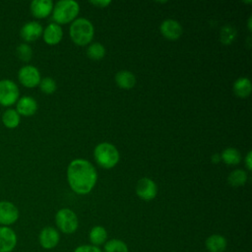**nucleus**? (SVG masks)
I'll list each match as a JSON object with an SVG mask.
<instances>
[{
  "instance_id": "1",
  "label": "nucleus",
  "mask_w": 252,
  "mask_h": 252,
  "mask_svg": "<svg viewBox=\"0 0 252 252\" xmlns=\"http://www.w3.org/2000/svg\"><path fill=\"white\" fill-rule=\"evenodd\" d=\"M67 178L71 189L77 194H88L96 182V171L94 165L82 158L74 159L67 168Z\"/></svg>"
},
{
  "instance_id": "2",
  "label": "nucleus",
  "mask_w": 252,
  "mask_h": 252,
  "mask_svg": "<svg viewBox=\"0 0 252 252\" xmlns=\"http://www.w3.org/2000/svg\"><path fill=\"white\" fill-rule=\"evenodd\" d=\"M69 33L77 45H87L94 37V26L89 20L79 18L71 24Z\"/></svg>"
},
{
  "instance_id": "3",
  "label": "nucleus",
  "mask_w": 252,
  "mask_h": 252,
  "mask_svg": "<svg viewBox=\"0 0 252 252\" xmlns=\"http://www.w3.org/2000/svg\"><path fill=\"white\" fill-rule=\"evenodd\" d=\"M80 6L74 0H61L53 6V20L57 24H67L73 21L79 14Z\"/></svg>"
},
{
  "instance_id": "4",
  "label": "nucleus",
  "mask_w": 252,
  "mask_h": 252,
  "mask_svg": "<svg viewBox=\"0 0 252 252\" xmlns=\"http://www.w3.org/2000/svg\"><path fill=\"white\" fill-rule=\"evenodd\" d=\"M97 164L103 168H111L119 161V153L117 149L109 143L98 144L94 152Z\"/></svg>"
},
{
  "instance_id": "5",
  "label": "nucleus",
  "mask_w": 252,
  "mask_h": 252,
  "mask_svg": "<svg viewBox=\"0 0 252 252\" xmlns=\"http://www.w3.org/2000/svg\"><path fill=\"white\" fill-rule=\"evenodd\" d=\"M55 222L57 227L66 234L73 233L77 230L79 220L77 215L70 209H61L56 213Z\"/></svg>"
},
{
  "instance_id": "6",
  "label": "nucleus",
  "mask_w": 252,
  "mask_h": 252,
  "mask_svg": "<svg viewBox=\"0 0 252 252\" xmlns=\"http://www.w3.org/2000/svg\"><path fill=\"white\" fill-rule=\"evenodd\" d=\"M20 96V91L15 82L9 79L0 81V104L11 106L16 103Z\"/></svg>"
},
{
  "instance_id": "7",
  "label": "nucleus",
  "mask_w": 252,
  "mask_h": 252,
  "mask_svg": "<svg viewBox=\"0 0 252 252\" xmlns=\"http://www.w3.org/2000/svg\"><path fill=\"white\" fill-rule=\"evenodd\" d=\"M18 79L26 88H34L39 85L41 80L38 69L32 65H26L22 67L18 72Z\"/></svg>"
},
{
  "instance_id": "8",
  "label": "nucleus",
  "mask_w": 252,
  "mask_h": 252,
  "mask_svg": "<svg viewBox=\"0 0 252 252\" xmlns=\"http://www.w3.org/2000/svg\"><path fill=\"white\" fill-rule=\"evenodd\" d=\"M20 217L18 208L9 201H0V225L10 226L14 224Z\"/></svg>"
},
{
  "instance_id": "9",
  "label": "nucleus",
  "mask_w": 252,
  "mask_h": 252,
  "mask_svg": "<svg viewBox=\"0 0 252 252\" xmlns=\"http://www.w3.org/2000/svg\"><path fill=\"white\" fill-rule=\"evenodd\" d=\"M18 242L17 233L10 226L0 225V252H12Z\"/></svg>"
},
{
  "instance_id": "10",
  "label": "nucleus",
  "mask_w": 252,
  "mask_h": 252,
  "mask_svg": "<svg viewBox=\"0 0 252 252\" xmlns=\"http://www.w3.org/2000/svg\"><path fill=\"white\" fill-rule=\"evenodd\" d=\"M157 192H158L157 185L152 179L148 177H144L138 180L136 184V193L142 200H145V201L153 200L157 196Z\"/></svg>"
},
{
  "instance_id": "11",
  "label": "nucleus",
  "mask_w": 252,
  "mask_h": 252,
  "mask_svg": "<svg viewBox=\"0 0 252 252\" xmlns=\"http://www.w3.org/2000/svg\"><path fill=\"white\" fill-rule=\"evenodd\" d=\"M60 240V235L57 229L52 226H45L41 229L38 235V242L44 249H53L57 246Z\"/></svg>"
},
{
  "instance_id": "12",
  "label": "nucleus",
  "mask_w": 252,
  "mask_h": 252,
  "mask_svg": "<svg viewBox=\"0 0 252 252\" xmlns=\"http://www.w3.org/2000/svg\"><path fill=\"white\" fill-rule=\"evenodd\" d=\"M160 32L168 40H176L182 34L181 25L172 19H167L160 24Z\"/></svg>"
},
{
  "instance_id": "13",
  "label": "nucleus",
  "mask_w": 252,
  "mask_h": 252,
  "mask_svg": "<svg viewBox=\"0 0 252 252\" xmlns=\"http://www.w3.org/2000/svg\"><path fill=\"white\" fill-rule=\"evenodd\" d=\"M43 32L42 27L38 22L32 21L26 23L20 32L22 38L26 41H34L36 40Z\"/></svg>"
},
{
  "instance_id": "14",
  "label": "nucleus",
  "mask_w": 252,
  "mask_h": 252,
  "mask_svg": "<svg viewBox=\"0 0 252 252\" xmlns=\"http://www.w3.org/2000/svg\"><path fill=\"white\" fill-rule=\"evenodd\" d=\"M37 110V102L32 96H22L18 99L16 104V111L20 115L24 116H32Z\"/></svg>"
},
{
  "instance_id": "15",
  "label": "nucleus",
  "mask_w": 252,
  "mask_h": 252,
  "mask_svg": "<svg viewBox=\"0 0 252 252\" xmlns=\"http://www.w3.org/2000/svg\"><path fill=\"white\" fill-rule=\"evenodd\" d=\"M53 10V2L51 0H33L31 3V12L33 17L43 19L47 17Z\"/></svg>"
},
{
  "instance_id": "16",
  "label": "nucleus",
  "mask_w": 252,
  "mask_h": 252,
  "mask_svg": "<svg viewBox=\"0 0 252 252\" xmlns=\"http://www.w3.org/2000/svg\"><path fill=\"white\" fill-rule=\"evenodd\" d=\"M43 35V40L50 45L57 44L60 42L63 36V32L61 27L58 24H49L43 31L42 32Z\"/></svg>"
},
{
  "instance_id": "17",
  "label": "nucleus",
  "mask_w": 252,
  "mask_h": 252,
  "mask_svg": "<svg viewBox=\"0 0 252 252\" xmlns=\"http://www.w3.org/2000/svg\"><path fill=\"white\" fill-rule=\"evenodd\" d=\"M205 244L209 252H223L226 249L227 241L220 234H213L207 238Z\"/></svg>"
},
{
  "instance_id": "18",
  "label": "nucleus",
  "mask_w": 252,
  "mask_h": 252,
  "mask_svg": "<svg viewBox=\"0 0 252 252\" xmlns=\"http://www.w3.org/2000/svg\"><path fill=\"white\" fill-rule=\"evenodd\" d=\"M115 83L121 89L130 90L135 86L136 78L130 71L121 70L115 75Z\"/></svg>"
},
{
  "instance_id": "19",
  "label": "nucleus",
  "mask_w": 252,
  "mask_h": 252,
  "mask_svg": "<svg viewBox=\"0 0 252 252\" xmlns=\"http://www.w3.org/2000/svg\"><path fill=\"white\" fill-rule=\"evenodd\" d=\"M252 91V85L248 78L240 77L233 83V92L239 97H247Z\"/></svg>"
},
{
  "instance_id": "20",
  "label": "nucleus",
  "mask_w": 252,
  "mask_h": 252,
  "mask_svg": "<svg viewBox=\"0 0 252 252\" xmlns=\"http://www.w3.org/2000/svg\"><path fill=\"white\" fill-rule=\"evenodd\" d=\"M2 122L4 126L9 129L17 128L21 122V115L16 111V109L8 108L2 114Z\"/></svg>"
},
{
  "instance_id": "21",
  "label": "nucleus",
  "mask_w": 252,
  "mask_h": 252,
  "mask_svg": "<svg viewBox=\"0 0 252 252\" xmlns=\"http://www.w3.org/2000/svg\"><path fill=\"white\" fill-rule=\"evenodd\" d=\"M89 237H90V241L92 242V245L97 247L106 241L107 232L104 227L100 225H95L91 229Z\"/></svg>"
},
{
  "instance_id": "22",
  "label": "nucleus",
  "mask_w": 252,
  "mask_h": 252,
  "mask_svg": "<svg viewBox=\"0 0 252 252\" xmlns=\"http://www.w3.org/2000/svg\"><path fill=\"white\" fill-rule=\"evenodd\" d=\"M220 159L223 160L224 163L228 165H235L240 162L241 155L239 151L234 148H227L222 151L220 155Z\"/></svg>"
},
{
  "instance_id": "23",
  "label": "nucleus",
  "mask_w": 252,
  "mask_h": 252,
  "mask_svg": "<svg viewBox=\"0 0 252 252\" xmlns=\"http://www.w3.org/2000/svg\"><path fill=\"white\" fill-rule=\"evenodd\" d=\"M246 181H247V173L242 169H235L231 171L227 177V182L233 187L244 185Z\"/></svg>"
},
{
  "instance_id": "24",
  "label": "nucleus",
  "mask_w": 252,
  "mask_h": 252,
  "mask_svg": "<svg viewBox=\"0 0 252 252\" xmlns=\"http://www.w3.org/2000/svg\"><path fill=\"white\" fill-rule=\"evenodd\" d=\"M236 36V30L231 25H224L220 33V40L223 44H230Z\"/></svg>"
},
{
  "instance_id": "25",
  "label": "nucleus",
  "mask_w": 252,
  "mask_h": 252,
  "mask_svg": "<svg viewBox=\"0 0 252 252\" xmlns=\"http://www.w3.org/2000/svg\"><path fill=\"white\" fill-rule=\"evenodd\" d=\"M104 252H128V246L120 239H110L104 244Z\"/></svg>"
},
{
  "instance_id": "26",
  "label": "nucleus",
  "mask_w": 252,
  "mask_h": 252,
  "mask_svg": "<svg viewBox=\"0 0 252 252\" xmlns=\"http://www.w3.org/2000/svg\"><path fill=\"white\" fill-rule=\"evenodd\" d=\"M87 55L93 60H99L105 55V48L99 42L92 43L87 49Z\"/></svg>"
},
{
  "instance_id": "27",
  "label": "nucleus",
  "mask_w": 252,
  "mask_h": 252,
  "mask_svg": "<svg viewBox=\"0 0 252 252\" xmlns=\"http://www.w3.org/2000/svg\"><path fill=\"white\" fill-rule=\"evenodd\" d=\"M40 91L46 94H51L56 91V83L50 77H45L39 82Z\"/></svg>"
},
{
  "instance_id": "28",
  "label": "nucleus",
  "mask_w": 252,
  "mask_h": 252,
  "mask_svg": "<svg viewBox=\"0 0 252 252\" xmlns=\"http://www.w3.org/2000/svg\"><path fill=\"white\" fill-rule=\"evenodd\" d=\"M17 55L22 61L28 62L32 57V50L29 44L22 43L17 47Z\"/></svg>"
},
{
  "instance_id": "29",
  "label": "nucleus",
  "mask_w": 252,
  "mask_h": 252,
  "mask_svg": "<svg viewBox=\"0 0 252 252\" xmlns=\"http://www.w3.org/2000/svg\"><path fill=\"white\" fill-rule=\"evenodd\" d=\"M74 252H102L98 247L94 245H81L78 246Z\"/></svg>"
},
{
  "instance_id": "30",
  "label": "nucleus",
  "mask_w": 252,
  "mask_h": 252,
  "mask_svg": "<svg viewBox=\"0 0 252 252\" xmlns=\"http://www.w3.org/2000/svg\"><path fill=\"white\" fill-rule=\"evenodd\" d=\"M90 3L97 8H104L107 5H109L111 2L109 0H94V1H90Z\"/></svg>"
},
{
  "instance_id": "31",
  "label": "nucleus",
  "mask_w": 252,
  "mask_h": 252,
  "mask_svg": "<svg viewBox=\"0 0 252 252\" xmlns=\"http://www.w3.org/2000/svg\"><path fill=\"white\" fill-rule=\"evenodd\" d=\"M244 161H245V165H246L247 169L251 170L252 169V153L251 152L247 153Z\"/></svg>"
},
{
  "instance_id": "32",
  "label": "nucleus",
  "mask_w": 252,
  "mask_h": 252,
  "mask_svg": "<svg viewBox=\"0 0 252 252\" xmlns=\"http://www.w3.org/2000/svg\"><path fill=\"white\" fill-rule=\"evenodd\" d=\"M220 160V155L215 154V155L212 156V161H213L214 163H218Z\"/></svg>"
},
{
  "instance_id": "33",
  "label": "nucleus",
  "mask_w": 252,
  "mask_h": 252,
  "mask_svg": "<svg viewBox=\"0 0 252 252\" xmlns=\"http://www.w3.org/2000/svg\"><path fill=\"white\" fill-rule=\"evenodd\" d=\"M248 29H249V31H251V17L248 20Z\"/></svg>"
}]
</instances>
